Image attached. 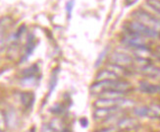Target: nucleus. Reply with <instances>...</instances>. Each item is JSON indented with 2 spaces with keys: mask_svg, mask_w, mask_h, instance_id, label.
<instances>
[{
  "mask_svg": "<svg viewBox=\"0 0 160 132\" xmlns=\"http://www.w3.org/2000/svg\"><path fill=\"white\" fill-rule=\"evenodd\" d=\"M113 80H104V81H96L89 87V93L92 96H101L104 92L111 89Z\"/></svg>",
  "mask_w": 160,
  "mask_h": 132,
  "instance_id": "6",
  "label": "nucleus"
},
{
  "mask_svg": "<svg viewBox=\"0 0 160 132\" xmlns=\"http://www.w3.org/2000/svg\"><path fill=\"white\" fill-rule=\"evenodd\" d=\"M20 100L21 103L26 109H30L33 106L36 97H34V94L32 92H23L20 96Z\"/></svg>",
  "mask_w": 160,
  "mask_h": 132,
  "instance_id": "11",
  "label": "nucleus"
},
{
  "mask_svg": "<svg viewBox=\"0 0 160 132\" xmlns=\"http://www.w3.org/2000/svg\"><path fill=\"white\" fill-rule=\"evenodd\" d=\"M49 125L53 129L54 132H65L67 131L65 122L61 119H54L51 121H49Z\"/></svg>",
  "mask_w": 160,
  "mask_h": 132,
  "instance_id": "15",
  "label": "nucleus"
},
{
  "mask_svg": "<svg viewBox=\"0 0 160 132\" xmlns=\"http://www.w3.org/2000/svg\"><path fill=\"white\" fill-rule=\"evenodd\" d=\"M57 76H58V68L55 69L52 73V77H51L50 84H49V93L48 94H50L55 89V86H56V84H57Z\"/></svg>",
  "mask_w": 160,
  "mask_h": 132,
  "instance_id": "21",
  "label": "nucleus"
},
{
  "mask_svg": "<svg viewBox=\"0 0 160 132\" xmlns=\"http://www.w3.org/2000/svg\"><path fill=\"white\" fill-rule=\"evenodd\" d=\"M5 123L9 127H15L17 125V115L15 112H13V109L7 110L5 114Z\"/></svg>",
  "mask_w": 160,
  "mask_h": 132,
  "instance_id": "16",
  "label": "nucleus"
},
{
  "mask_svg": "<svg viewBox=\"0 0 160 132\" xmlns=\"http://www.w3.org/2000/svg\"><path fill=\"white\" fill-rule=\"evenodd\" d=\"M109 62L128 68L134 65V56H132L130 53L117 50L109 55Z\"/></svg>",
  "mask_w": 160,
  "mask_h": 132,
  "instance_id": "5",
  "label": "nucleus"
},
{
  "mask_svg": "<svg viewBox=\"0 0 160 132\" xmlns=\"http://www.w3.org/2000/svg\"><path fill=\"white\" fill-rule=\"evenodd\" d=\"M106 54H107V48H104V50H102V52L99 54V56L97 57V59H96V62H95V67H97V66L100 65V64L102 63V61H103V59H104V58H105Z\"/></svg>",
  "mask_w": 160,
  "mask_h": 132,
  "instance_id": "24",
  "label": "nucleus"
},
{
  "mask_svg": "<svg viewBox=\"0 0 160 132\" xmlns=\"http://www.w3.org/2000/svg\"><path fill=\"white\" fill-rule=\"evenodd\" d=\"M50 110L52 114H63L65 112V107L62 105V103H56V105H54L50 108Z\"/></svg>",
  "mask_w": 160,
  "mask_h": 132,
  "instance_id": "22",
  "label": "nucleus"
},
{
  "mask_svg": "<svg viewBox=\"0 0 160 132\" xmlns=\"http://www.w3.org/2000/svg\"><path fill=\"white\" fill-rule=\"evenodd\" d=\"M38 72H39L38 65L37 63L32 64V66L25 69V70L23 71V77H24V76H37V74Z\"/></svg>",
  "mask_w": 160,
  "mask_h": 132,
  "instance_id": "19",
  "label": "nucleus"
},
{
  "mask_svg": "<svg viewBox=\"0 0 160 132\" xmlns=\"http://www.w3.org/2000/svg\"><path fill=\"white\" fill-rule=\"evenodd\" d=\"M132 16H133L134 20L138 21V22H140L145 26L149 27L150 29L160 33V19L151 15L148 11H145L143 9H137L133 12Z\"/></svg>",
  "mask_w": 160,
  "mask_h": 132,
  "instance_id": "2",
  "label": "nucleus"
},
{
  "mask_svg": "<svg viewBox=\"0 0 160 132\" xmlns=\"http://www.w3.org/2000/svg\"><path fill=\"white\" fill-rule=\"evenodd\" d=\"M127 93L117 91V90H108V91L104 92L100 97L101 98H108V99H119V98H125Z\"/></svg>",
  "mask_w": 160,
  "mask_h": 132,
  "instance_id": "17",
  "label": "nucleus"
},
{
  "mask_svg": "<svg viewBox=\"0 0 160 132\" xmlns=\"http://www.w3.org/2000/svg\"><path fill=\"white\" fill-rule=\"evenodd\" d=\"M80 123H81V125H82V127H88V120L86 119V117H82V119H80Z\"/></svg>",
  "mask_w": 160,
  "mask_h": 132,
  "instance_id": "27",
  "label": "nucleus"
},
{
  "mask_svg": "<svg viewBox=\"0 0 160 132\" xmlns=\"http://www.w3.org/2000/svg\"><path fill=\"white\" fill-rule=\"evenodd\" d=\"M107 69H109L110 71H112L119 78H124V77H126V76L131 74V72L128 70L127 67H124V66L118 65V64H114V63H108Z\"/></svg>",
  "mask_w": 160,
  "mask_h": 132,
  "instance_id": "12",
  "label": "nucleus"
},
{
  "mask_svg": "<svg viewBox=\"0 0 160 132\" xmlns=\"http://www.w3.org/2000/svg\"><path fill=\"white\" fill-rule=\"evenodd\" d=\"M120 108H95V110L92 114V116L95 120H105L110 115L120 110Z\"/></svg>",
  "mask_w": 160,
  "mask_h": 132,
  "instance_id": "7",
  "label": "nucleus"
},
{
  "mask_svg": "<svg viewBox=\"0 0 160 132\" xmlns=\"http://www.w3.org/2000/svg\"><path fill=\"white\" fill-rule=\"evenodd\" d=\"M137 70L142 74L145 77L152 78V79H158L160 80V67L152 65L151 63L148 65H145L143 67H141Z\"/></svg>",
  "mask_w": 160,
  "mask_h": 132,
  "instance_id": "8",
  "label": "nucleus"
},
{
  "mask_svg": "<svg viewBox=\"0 0 160 132\" xmlns=\"http://www.w3.org/2000/svg\"><path fill=\"white\" fill-rule=\"evenodd\" d=\"M96 81H104V80H116L119 79L117 75H115L112 71H110L109 69H103L97 72L95 76Z\"/></svg>",
  "mask_w": 160,
  "mask_h": 132,
  "instance_id": "14",
  "label": "nucleus"
},
{
  "mask_svg": "<svg viewBox=\"0 0 160 132\" xmlns=\"http://www.w3.org/2000/svg\"><path fill=\"white\" fill-rule=\"evenodd\" d=\"M138 90L148 95H158L160 94V85L152 84L148 81H141L138 83Z\"/></svg>",
  "mask_w": 160,
  "mask_h": 132,
  "instance_id": "9",
  "label": "nucleus"
},
{
  "mask_svg": "<svg viewBox=\"0 0 160 132\" xmlns=\"http://www.w3.org/2000/svg\"><path fill=\"white\" fill-rule=\"evenodd\" d=\"M134 114L138 117L160 119V106L157 103H150L148 106H141L134 108Z\"/></svg>",
  "mask_w": 160,
  "mask_h": 132,
  "instance_id": "4",
  "label": "nucleus"
},
{
  "mask_svg": "<svg viewBox=\"0 0 160 132\" xmlns=\"http://www.w3.org/2000/svg\"><path fill=\"white\" fill-rule=\"evenodd\" d=\"M40 132H54V131L50 127L49 123H47V124H43V125L41 126V131Z\"/></svg>",
  "mask_w": 160,
  "mask_h": 132,
  "instance_id": "26",
  "label": "nucleus"
},
{
  "mask_svg": "<svg viewBox=\"0 0 160 132\" xmlns=\"http://www.w3.org/2000/svg\"><path fill=\"white\" fill-rule=\"evenodd\" d=\"M143 37L138 36L136 34L132 33H126V34L122 38L121 43L126 46V48L130 50H138V48H145L149 47L148 41Z\"/></svg>",
  "mask_w": 160,
  "mask_h": 132,
  "instance_id": "3",
  "label": "nucleus"
},
{
  "mask_svg": "<svg viewBox=\"0 0 160 132\" xmlns=\"http://www.w3.org/2000/svg\"><path fill=\"white\" fill-rule=\"evenodd\" d=\"M95 132H118V130H117L116 126L115 127L114 126H108L106 128H102V129L97 130Z\"/></svg>",
  "mask_w": 160,
  "mask_h": 132,
  "instance_id": "25",
  "label": "nucleus"
},
{
  "mask_svg": "<svg viewBox=\"0 0 160 132\" xmlns=\"http://www.w3.org/2000/svg\"><path fill=\"white\" fill-rule=\"evenodd\" d=\"M74 5H75V0H69V1L67 2V4H66V11H67V18L68 19L71 18Z\"/></svg>",
  "mask_w": 160,
  "mask_h": 132,
  "instance_id": "23",
  "label": "nucleus"
},
{
  "mask_svg": "<svg viewBox=\"0 0 160 132\" xmlns=\"http://www.w3.org/2000/svg\"><path fill=\"white\" fill-rule=\"evenodd\" d=\"M1 32L4 30H7L8 28H10L13 24V19L9 16H5L1 18Z\"/></svg>",
  "mask_w": 160,
  "mask_h": 132,
  "instance_id": "20",
  "label": "nucleus"
},
{
  "mask_svg": "<svg viewBox=\"0 0 160 132\" xmlns=\"http://www.w3.org/2000/svg\"><path fill=\"white\" fill-rule=\"evenodd\" d=\"M125 31L126 33L136 34L138 36L143 37L145 39H152V40H158L160 39V33L150 29L149 27L145 26L138 21L134 20L132 22H129L125 25Z\"/></svg>",
  "mask_w": 160,
  "mask_h": 132,
  "instance_id": "1",
  "label": "nucleus"
},
{
  "mask_svg": "<svg viewBox=\"0 0 160 132\" xmlns=\"http://www.w3.org/2000/svg\"><path fill=\"white\" fill-rule=\"evenodd\" d=\"M36 38L33 37V34H29V38H28V40H27V44H26V46H25V53H24V57L22 59V61H25L29 58L32 51L34 50V48H36Z\"/></svg>",
  "mask_w": 160,
  "mask_h": 132,
  "instance_id": "13",
  "label": "nucleus"
},
{
  "mask_svg": "<svg viewBox=\"0 0 160 132\" xmlns=\"http://www.w3.org/2000/svg\"><path fill=\"white\" fill-rule=\"evenodd\" d=\"M27 132H36V128H34V127H32L31 130H29V131H27Z\"/></svg>",
  "mask_w": 160,
  "mask_h": 132,
  "instance_id": "29",
  "label": "nucleus"
},
{
  "mask_svg": "<svg viewBox=\"0 0 160 132\" xmlns=\"http://www.w3.org/2000/svg\"><path fill=\"white\" fill-rule=\"evenodd\" d=\"M145 4L160 16V0H145Z\"/></svg>",
  "mask_w": 160,
  "mask_h": 132,
  "instance_id": "18",
  "label": "nucleus"
},
{
  "mask_svg": "<svg viewBox=\"0 0 160 132\" xmlns=\"http://www.w3.org/2000/svg\"><path fill=\"white\" fill-rule=\"evenodd\" d=\"M137 1L138 0H125V4H126L127 6H132V5H134Z\"/></svg>",
  "mask_w": 160,
  "mask_h": 132,
  "instance_id": "28",
  "label": "nucleus"
},
{
  "mask_svg": "<svg viewBox=\"0 0 160 132\" xmlns=\"http://www.w3.org/2000/svg\"><path fill=\"white\" fill-rule=\"evenodd\" d=\"M118 128L122 130H135L140 127V123L136 119L132 117H123V119L118 122Z\"/></svg>",
  "mask_w": 160,
  "mask_h": 132,
  "instance_id": "10",
  "label": "nucleus"
}]
</instances>
